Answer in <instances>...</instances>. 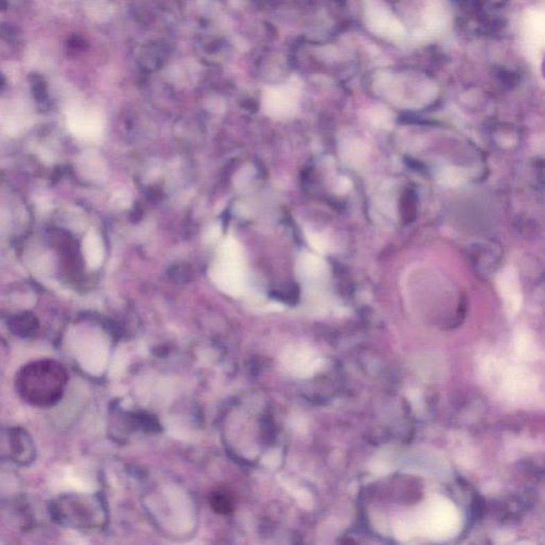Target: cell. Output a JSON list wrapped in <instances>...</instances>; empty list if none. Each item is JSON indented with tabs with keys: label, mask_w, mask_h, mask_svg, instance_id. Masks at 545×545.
Segmentation results:
<instances>
[{
	"label": "cell",
	"mask_w": 545,
	"mask_h": 545,
	"mask_svg": "<svg viewBox=\"0 0 545 545\" xmlns=\"http://www.w3.org/2000/svg\"><path fill=\"white\" fill-rule=\"evenodd\" d=\"M69 131L76 138L81 140L94 141L101 138L103 132V123L94 114H73L67 123Z\"/></svg>",
	"instance_id": "5"
},
{
	"label": "cell",
	"mask_w": 545,
	"mask_h": 545,
	"mask_svg": "<svg viewBox=\"0 0 545 545\" xmlns=\"http://www.w3.org/2000/svg\"><path fill=\"white\" fill-rule=\"evenodd\" d=\"M65 374L59 365L40 363L24 374V393L35 403H53L62 393Z\"/></svg>",
	"instance_id": "2"
},
{
	"label": "cell",
	"mask_w": 545,
	"mask_h": 545,
	"mask_svg": "<svg viewBox=\"0 0 545 545\" xmlns=\"http://www.w3.org/2000/svg\"><path fill=\"white\" fill-rule=\"evenodd\" d=\"M212 506L216 509V512L226 513L232 510L230 499L220 493H216L212 497Z\"/></svg>",
	"instance_id": "9"
},
{
	"label": "cell",
	"mask_w": 545,
	"mask_h": 545,
	"mask_svg": "<svg viewBox=\"0 0 545 545\" xmlns=\"http://www.w3.org/2000/svg\"><path fill=\"white\" fill-rule=\"evenodd\" d=\"M83 47H85V42L81 40V37H71L67 42V49H69V53H71V55H73V53L83 51Z\"/></svg>",
	"instance_id": "11"
},
{
	"label": "cell",
	"mask_w": 545,
	"mask_h": 545,
	"mask_svg": "<svg viewBox=\"0 0 545 545\" xmlns=\"http://www.w3.org/2000/svg\"><path fill=\"white\" fill-rule=\"evenodd\" d=\"M8 8H9L8 0H0V11H7Z\"/></svg>",
	"instance_id": "13"
},
{
	"label": "cell",
	"mask_w": 545,
	"mask_h": 545,
	"mask_svg": "<svg viewBox=\"0 0 545 545\" xmlns=\"http://www.w3.org/2000/svg\"><path fill=\"white\" fill-rule=\"evenodd\" d=\"M83 256L89 268H98L103 260V244L95 230H89L83 239Z\"/></svg>",
	"instance_id": "6"
},
{
	"label": "cell",
	"mask_w": 545,
	"mask_h": 545,
	"mask_svg": "<svg viewBox=\"0 0 545 545\" xmlns=\"http://www.w3.org/2000/svg\"><path fill=\"white\" fill-rule=\"evenodd\" d=\"M3 223H5V218H3V216H1V214H0V230H1Z\"/></svg>",
	"instance_id": "15"
},
{
	"label": "cell",
	"mask_w": 545,
	"mask_h": 545,
	"mask_svg": "<svg viewBox=\"0 0 545 545\" xmlns=\"http://www.w3.org/2000/svg\"><path fill=\"white\" fill-rule=\"evenodd\" d=\"M3 83H5V77H3V76L1 75V73H0V87H1V85H3Z\"/></svg>",
	"instance_id": "14"
},
{
	"label": "cell",
	"mask_w": 545,
	"mask_h": 545,
	"mask_svg": "<svg viewBox=\"0 0 545 545\" xmlns=\"http://www.w3.org/2000/svg\"><path fill=\"white\" fill-rule=\"evenodd\" d=\"M496 282L507 309L511 314L517 313L522 305V293L516 268L513 266L504 268L497 276Z\"/></svg>",
	"instance_id": "4"
},
{
	"label": "cell",
	"mask_w": 545,
	"mask_h": 545,
	"mask_svg": "<svg viewBox=\"0 0 545 545\" xmlns=\"http://www.w3.org/2000/svg\"><path fill=\"white\" fill-rule=\"evenodd\" d=\"M220 227L218 225H214V226L209 227L208 232L206 234L207 241L212 242L216 241L220 236Z\"/></svg>",
	"instance_id": "12"
},
{
	"label": "cell",
	"mask_w": 545,
	"mask_h": 545,
	"mask_svg": "<svg viewBox=\"0 0 545 545\" xmlns=\"http://www.w3.org/2000/svg\"><path fill=\"white\" fill-rule=\"evenodd\" d=\"M300 270L307 282H322L327 276V266L320 257L304 254L300 260Z\"/></svg>",
	"instance_id": "7"
},
{
	"label": "cell",
	"mask_w": 545,
	"mask_h": 545,
	"mask_svg": "<svg viewBox=\"0 0 545 545\" xmlns=\"http://www.w3.org/2000/svg\"><path fill=\"white\" fill-rule=\"evenodd\" d=\"M306 238H307L310 246L316 252H320V254H323L328 250L327 241L323 236H320L319 234L311 232H306Z\"/></svg>",
	"instance_id": "8"
},
{
	"label": "cell",
	"mask_w": 545,
	"mask_h": 545,
	"mask_svg": "<svg viewBox=\"0 0 545 545\" xmlns=\"http://www.w3.org/2000/svg\"><path fill=\"white\" fill-rule=\"evenodd\" d=\"M441 177H442V182L449 184V186L459 184V182H461L463 179V175H461L458 171L453 170V168H447V170L443 172Z\"/></svg>",
	"instance_id": "10"
},
{
	"label": "cell",
	"mask_w": 545,
	"mask_h": 545,
	"mask_svg": "<svg viewBox=\"0 0 545 545\" xmlns=\"http://www.w3.org/2000/svg\"><path fill=\"white\" fill-rule=\"evenodd\" d=\"M298 97V89L291 83L268 87L263 95L264 112L272 119H288L297 109Z\"/></svg>",
	"instance_id": "3"
},
{
	"label": "cell",
	"mask_w": 545,
	"mask_h": 545,
	"mask_svg": "<svg viewBox=\"0 0 545 545\" xmlns=\"http://www.w3.org/2000/svg\"><path fill=\"white\" fill-rule=\"evenodd\" d=\"M212 282L225 293L238 296L246 286L245 264L240 244L228 238L218 250V260L210 270Z\"/></svg>",
	"instance_id": "1"
}]
</instances>
